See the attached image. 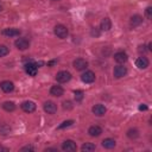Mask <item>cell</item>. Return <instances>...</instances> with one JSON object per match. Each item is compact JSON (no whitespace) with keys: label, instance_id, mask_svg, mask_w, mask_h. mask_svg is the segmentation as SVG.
Masks as SVG:
<instances>
[{"label":"cell","instance_id":"11","mask_svg":"<svg viewBox=\"0 0 152 152\" xmlns=\"http://www.w3.org/2000/svg\"><path fill=\"white\" fill-rule=\"evenodd\" d=\"M114 59H115V62H118V63L122 64V63L127 62L128 56H127V53H126V52H124V51H119V52L114 53Z\"/></svg>","mask_w":152,"mask_h":152},{"label":"cell","instance_id":"22","mask_svg":"<svg viewBox=\"0 0 152 152\" xmlns=\"http://www.w3.org/2000/svg\"><path fill=\"white\" fill-rule=\"evenodd\" d=\"M2 108H4L6 112H13V110L15 109V104H14V102H12V101H6V102L2 103Z\"/></svg>","mask_w":152,"mask_h":152},{"label":"cell","instance_id":"20","mask_svg":"<svg viewBox=\"0 0 152 152\" xmlns=\"http://www.w3.org/2000/svg\"><path fill=\"white\" fill-rule=\"evenodd\" d=\"M115 145H116V142L112 138H107V139H103L102 140V146L104 148H113V147H115Z\"/></svg>","mask_w":152,"mask_h":152},{"label":"cell","instance_id":"17","mask_svg":"<svg viewBox=\"0 0 152 152\" xmlns=\"http://www.w3.org/2000/svg\"><path fill=\"white\" fill-rule=\"evenodd\" d=\"M141 21H142V18H141V15H139V14H134V15H132L131 19H129V24H131L132 27L139 26V25L141 24Z\"/></svg>","mask_w":152,"mask_h":152},{"label":"cell","instance_id":"12","mask_svg":"<svg viewBox=\"0 0 152 152\" xmlns=\"http://www.w3.org/2000/svg\"><path fill=\"white\" fill-rule=\"evenodd\" d=\"M1 33L4 36H7V37H15V36H19L20 34V30L19 28H14V27H10V28L2 30Z\"/></svg>","mask_w":152,"mask_h":152},{"label":"cell","instance_id":"29","mask_svg":"<svg viewBox=\"0 0 152 152\" xmlns=\"http://www.w3.org/2000/svg\"><path fill=\"white\" fill-rule=\"evenodd\" d=\"M145 14H146V17H147L148 19H151V18H152V7H147V8L145 10Z\"/></svg>","mask_w":152,"mask_h":152},{"label":"cell","instance_id":"30","mask_svg":"<svg viewBox=\"0 0 152 152\" xmlns=\"http://www.w3.org/2000/svg\"><path fill=\"white\" fill-rule=\"evenodd\" d=\"M34 150L36 148L33 146H31V145H26V146H24V147L20 148V151H34Z\"/></svg>","mask_w":152,"mask_h":152},{"label":"cell","instance_id":"18","mask_svg":"<svg viewBox=\"0 0 152 152\" xmlns=\"http://www.w3.org/2000/svg\"><path fill=\"white\" fill-rule=\"evenodd\" d=\"M100 28L102 31H109L112 28V21H110V19L109 18H103L102 21H101Z\"/></svg>","mask_w":152,"mask_h":152},{"label":"cell","instance_id":"24","mask_svg":"<svg viewBox=\"0 0 152 152\" xmlns=\"http://www.w3.org/2000/svg\"><path fill=\"white\" fill-rule=\"evenodd\" d=\"M72 124H74V121H72V120H66V121H63V122H62V124H61V125H59L57 128H58V129H63V128L70 127Z\"/></svg>","mask_w":152,"mask_h":152},{"label":"cell","instance_id":"26","mask_svg":"<svg viewBox=\"0 0 152 152\" xmlns=\"http://www.w3.org/2000/svg\"><path fill=\"white\" fill-rule=\"evenodd\" d=\"M8 52H10V50H8V48L6 45H0V57L6 56Z\"/></svg>","mask_w":152,"mask_h":152},{"label":"cell","instance_id":"36","mask_svg":"<svg viewBox=\"0 0 152 152\" xmlns=\"http://www.w3.org/2000/svg\"><path fill=\"white\" fill-rule=\"evenodd\" d=\"M55 1H57V0H55Z\"/></svg>","mask_w":152,"mask_h":152},{"label":"cell","instance_id":"23","mask_svg":"<svg viewBox=\"0 0 152 152\" xmlns=\"http://www.w3.org/2000/svg\"><path fill=\"white\" fill-rule=\"evenodd\" d=\"M127 137L129 139H137L139 137V131L137 128H131L127 131Z\"/></svg>","mask_w":152,"mask_h":152},{"label":"cell","instance_id":"5","mask_svg":"<svg viewBox=\"0 0 152 152\" xmlns=\"http://www.w3.org/2000/svg\"><path fill=\"white\" fill-rule=\"evenodd\" d=\"M14 45H15L17 49H19V50H26V49H28V46H30V42H28L26 38H18V39L14 42Z\"/></svg>","mask_w":152,"mask_h":152},{"label":"cell","instance_id":"19","mask_svg":"<svg viewBox=\"0 0 152 152\" xmlns=\"http://www.w3.org/2000/svg\"><path fill=\"white\" fill-rule=\"evenodd\" d=\"M88 133H89V135H91V137H99L101 133H102V128L100 127V126H91V127H89V129H88Z\"/></svg>","mask_w":152,"mask_h":152},{"label":"cell","instance_id":"27","mask_svg":"<svg viewBox=\"0 0 152 152\" xmlns=\"http://www.w3.org/2000/svg\"><path fill=\"white\" fill-rule=\"evenodd\" d=\"M10 131H11V128L8 126H6V125H4L2 127H0V133L1 134H7V133H10Z\"/></svg>","mask_w":152,"mask_h":152},{"label":"cell","instance_id":"25","mask_svg":"<svg viewBox=\"0 0 152 152\" xmlns=\"http://www.w3.org/2000/svg\"><path fill=\"white\" fill-rule=\"evenodd\" d=\"M74 94H75V100H76V101H82V100H83L84 94H83L82 90H75Z\"/></svg>","mask_w":152,"mask_h":152},{"label":"cell","instance_id":"6","mask_svg":"<svg viewBox=\"0 0 152 152\" xmlns=\"http://www.w3.org/2000/svg\"><path fill=\"white\" fill-rule=\"evenodd\" d=\"M25 71L26 74H28L30 76H36L37 75V71H38V66L36 63L31 62V63H27L25 64Z\"/></svg>","mask_w":152,"mask_h":152},{"label":"cell","instance_id":"16","mask_svg":"<svg viewBox=\"0 0 152 152\" xmlns=\"http://www.w3.org/2000/svg\"><path fill=\"white\" fill-rule=\"evenodd\" d=\"M63 93H64V90H63V88H62L61 86H52L51 89H50V94H51L52 96H56V97L62 96Z\"/></svg>","mask_w":152,"mask_h":152},{"label":"cell","instance_id":"14","mask_svg":"<svg viewBox=\"0 0 152 152\" xmlns=\"http://www.w3.org/2000/svg\"><path fill=\"white\" fill-rule=\"evenodd\" d=\"M0 88H1L5 93H11V91H13V89H14V84H13L11 81H2V82L0 83Z\"/></svg>","mask_w":152,"mask_h":152},{"label":"cell","instance_id":"13","mask_svg":"<svg viewBox=\"0 0 152 152\" xmlns=\"http://www.w3.org/2000/svg\"><path fill=\"white\" fill-rule=\"evenodd\" d=\"M93 113L95 114V115H97V116H102V115H104V113L107 112V108L103 106V104H95L94 107H93Z\"/></svg>","mask_w":152,"mask_h":152},{"label":"cell","instance_id":"28","mask_svg":"<svg viewBox=\"0 0 152 152\" xmlns=\"http://www.w3.org/2000/svg\"><path fill=\"white\" fill-rule=\"evenodd\" d=\"M63 108L64 109H71L72 108V103H71V101H64L63 102Z\"/></svg>","mask_w":152,"mask_h":152},{"label":"cell","instance_id":"3","mask_svg":"<svg viewBox=\"0 0 152 152\" xmlns=\"http://www.w3.org/2000/svg\"><path fill=\"white\" fill-rule=\"evenodd\" d=\"M72 65H74V68H75L76 70L81 71V70H84V69L88 66V62H87L86 59H83V58H76V59L72 62Z\"/></svg>","mask_w":152,"mask_h":152},{"label":"cell","instance_id":"32","mask_svg":"<svg viewBox=\"0 0 152 152\" xmlns=\"http://www.w3.org/2000/svg\"><path fill=\"white\" fill-rule=\"evenodd\" d=\"M91 34H93V36H99V34H100V32H99V31H96V30H91Z\"/></svg>","mask_w":152,"mask_h":152},{"label":"cell","instance_id":"4","mask_svg":"<svg viewBox=\"0 0 152 152\" xmlns=\"http://www.w3.org/2000/svg\"><path fill=\"white\" fill-rule=\"evenodd\" d=\"M76 148H77L76 142L72 141V140H65V141L62 144V150H63V151L74 152V151H76Z\"/></svg>","mask_w":152,"mask_h":152},{"label":"cell","instance_id":"9","mask_svg":"<svg viewBox=\"0 0 152 152\" xmlns=\"http://www.w3.org/2000/svg\"><path fill=\"white\" fill-rule=\"evenodd\" d=\"M21 109L26 113H32L36 110V103L33 101H24L21 103Z\"/></svg>","mask_w":152,"mask_h":152},{"label":"cell","instance_id":"2","mask_svg":"<svg viewBox=\"0 0 152 152\" xmlns=\"http://www.w3.org/2000/svg\"><path fill=\"white\" fill-rule=\"evenodd\" d=\"M56 80L59 83H66V82H69L71 80V74L69 71H66V70H62V71L57 72Z\"/></svg>","mask_w":152,"mask_h":152},{"label":"cell","instance_id":"15","mask_svg":"<svg viewBox=\"0 0 152 152\" xmlns=\"http://www.w3.org/2000/svg\"><path fill=\"white\" fill-rule=\"evenodd\" d=\"M148 64H150V62H148V59H147L146 57H139V58H137V61H135V65H137L139 69H146V68L148 66Z\"/></svg>","mask_w":152,"mask_h":152},{"label":"cell","instance_id":"8","mask_svg":"<svg viewBox=\"0 0 152 152\" xmlns=\"http://www.w3.org/2000/svg\"><path fill=\"white\" fill-rule=\"evenodd\" d=\"M81 80H82L84 83H93V82L95 81V74H94L93 71L88 70V71H86V72H83V74L81 75Z\"/></svg>","mask_w":152,"mask_h":152},{"label":"cell","instance_id":"35","mask_svg":"<svg viewBox=\"0 0 152 152\" xmlns=\"http://www.w3.org/2000/svg\"><path fill=\"white\" fill-rule=\"evenodd\" d=\"M2 150H4V151H7V148H4V147L0 146V151H2Z\"/></svg>","mask_w":152,"mask_h":152},{"label":"cell","instance_id":"7","mask_svg":"<svg viewBox=\"0 0 152 152\" xmlns=\"http://www.w3.org/2000/svg\"><path fill=\"white\" fill-rule=\"evenodd\" d=\"M126 74H127V69H126V66H124V65H116V66L114 68V71H113L114 77H116V78H121V77H124Z\"/></svg>","mask_w":152,"mask_h":152},{"label":"cell","instance_id":"31","mask_svg":"<svg viewBox=\"0 0 152 152\" xmlns=\"http://www.w3.org/2000/svg\"><path fill=\"white\" fill-rule=\"evenodd\" d=\"M147 109V106H145V104H140L139 106V110H146Z\"/></svg>","mask_w":152,"mask_h":152},{"label":"cell","instance_id":"10","mask_svg":"<svg viewBox=\"0 0 152 152\" xmlns=\"http://www.w3.org/2000/svg\"><path fill=\"white\" fill-rule=\"evenodd\" d=\"M44 110L49 114H55L57 112V104L52 101H46L44 103Z\"/></svg>","mask_w":152,"mask_h":152},{"label":"cell","instance_id":"1","mask_svg":"<svg viewBox=\"0 0 152 152\" xmlns=\"http://www.w3.org/2000/svg\"><path fill=\"white\" fill-rule=\"evenodd\" d=\"M53 32H55V34H56L58 38H61V39L66 38V37H68V33H69L66 26H64V25H62V24L56 25L55 28H53Z\"/></svg>","mask_w":152,"mask_h":152},{"label":"cell","instance_id":"33","mask_svg":"<svg viewBox=\"0 0 152 152\" xmlns=\"http://www.w3.org/2000/svg\"><path fill=\"white\" fill-rule=\"evenodd\" d=\"M48 151H53V152H57V150H56V148H45V152H48Z\"/></svg>","mask_w":152,"mask_h":152},{"label":"cell","instance_id":"21","mask_svg":"<svg viewBox=\"0 0 152 152\" xmlns=\"http://www.w3.org/2000/svg\"><path fill=\"white\" fill-rule=\"evenodd\" d=\"M95 148H96V146H95L93 142H86V144H83L82 147H81V150H82L83 152H93V151H95Z\"/></svg>","mask_w":152,"mask_h":152},{"label":"cell","instance_id":"34","mask_svg":"<svg viewBox=\"0 0 152 152\" xmlns=\"http://www.w3.org/2000/svg\"><path fill=\"white\" fill-rule=\"evenodd\" d=\"M151 50H152V43L148 44V51H151Z\"/></svg>","mask_w":152,"mask_h":152}]
</instances>
